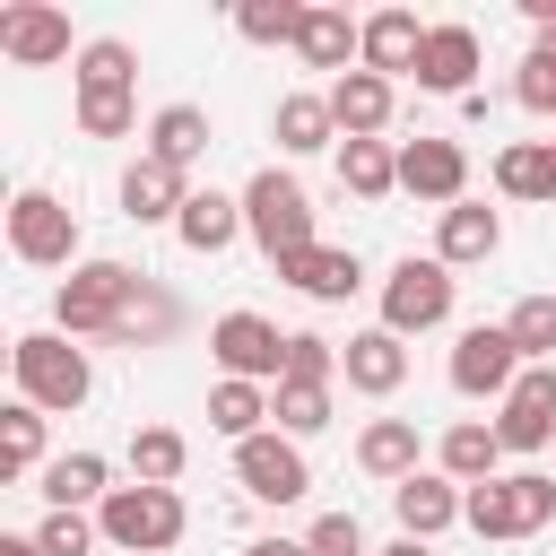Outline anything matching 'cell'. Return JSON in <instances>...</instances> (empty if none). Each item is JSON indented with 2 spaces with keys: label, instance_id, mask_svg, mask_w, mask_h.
<instances>
[{
  "label": "cell",
  "instance_id": "obj_18",
  "mask_svg": "<svg viewBox=\"0 0 556 556\" xmlns=\"http://www.w3.org/2000/svg\"><path fill=\"white\" fill-rule=\"evenodd\" d=\"M434 469H443L452 486L504 478V434H495V417H452V426L434 434Z\"/></svg>",
  "mask_w": 556,
  "mask_h": 556
},
{
  "label": "cell",
  "instance_id": "obj_47",
  "mask_svg": "<svg viewBox=\"0 0 556 556\" xmlns=\"http://www.w3.org/2000/svg\"><path fill=\"white\" fill-rule=\"evenodd\" d=\"M374 556H434L426 539H391V547H374Z\"/></svg>",
  "mask_w": 556,
  "mask_h": 556
},
{
  "label": "cell",
  "instance_id": "obj_5",
  "mask_svg": "<svg viewBox=\"0 0 556 556\" xmlns=\"http://www.w3.org/2000/svg\"><path fill=\"white\" fill-rule=\"evenodd\" d=\"M374 304H382V330H400V339H426V330H443L452 321V304H460V278L426 252H408V261H391L382 269V287H374Z\"/></svg>",
  "mask_w": 556,
  "mask_h": 556
},
{
  "label": "cell",
  "instance_id": "obj_40",
  "mask_svg": "<svg viewBox=\"0 0 556 556\" xmlns=\"http://www.w3.org/2000/svg\"><path fill=\"white\" fill-rule=\"evenodd\" d=\"M130 78H139V52H130L122 35L78 43V87H130Z\"/></svg>",
  "mask_w": 556,
  "mask_h": 556
},
{
  "label": "cell",
  "instance_id": "obj_41",
  "mask_svg": "<svg viewBox=\"0 0 556 556\" xmlns=\"http://www.w3.org/2000/svg\"><path fill=\"white\" fill-rule=\"evenodd\" d=\"M43 556H96L104 547V530H96V513H43L35 530H26Z\"/></svg>",
  "mask_w": 556,
  "mask_h": 556
},
{
  "label": "cell",
  "instance_id": "obj_35",
  "mask_svg": "<svg viewBox=\"0 0 556 556\" xmlns=\"http://www.w3.org/2000/svg\"><path fill=\"white\" fill-rule=\"evenodd\" d=\"M304 9H313V0H235V35H243V43H287V52H295Z\"/></svg>",
  "mask_w": 556,
  "mask_h": 556
},
{
  "label": "cell",
  "instance_id": "obj_16",
  "mask_svg": "<svg viewBox=\"0 0 556 556\" xmlns=\"http://www.w3.org/2000/svg\"><path fill=\"white\" fill-rule=\"evenodd\" d=\"M495 252H504V208L452 200V208L434 217V261H443V269H478V261H495Z\"/></svg>",
  "mask_w": 556,
  "mask_h": 556
},
{
  "label": "cell",
  "instance_id": "obj_29",
  "mask_svg": "<svg viewBox=\"0 0 556 556\" xmlns=\"http://www.w3.org/2000/svg\"><path fill=\"white\" fill-rule=\"evenodd\" d=\"M208 139H217V130H208L200 104H156V113H148V156H165V165H182V174L208 156Z\"/></svg>",
  "mask_w": 556,
  "mask_h": 556
},
{
  "label": "cell",
  "instance_id": "obj_25",
  "mask_svg": "<svg viewBox=\"0 0 556 556\" xmlns=\"http://www.w3.org/2000/svg\"><path fill=\"white\" fill-rule=\"evenodd\" d=\"M278 278L304 295V304H348L356 287H365V261L348 252V243H313V252H295V261H278Z\"/></svg>",
  "mask_w": 556,
  "mask_h": 556
},
{
  "label": "cell",
  "instance_id": "obj_34",
  "mask_svg": "<svg viewBox=\"0 0 556 556\" xmlns=\"http://www.w3.org/2000/svg\"><path fill=\"white\" fill-rule=\"evenodd\" d=\"M330 391H339V382H278V391H269V426L295 434V443L321 434V426H330Z\"/></svg>",
  "mask_w": 556,
  "mask_h": 556
},
{
  "label": "cell",
  "instance_id": "obj_14",
  "mask_svg": "<svg viewBox=\"0 0 556 556\" xmlns=\"http://www.w3.org/2000/svg\"><path fill=\"white\" fill-rule=\"evenodd\" d=\"M182 200H191V174H182V165H165V156H148V148L122 165V217H130V226H174Z\"/></svg>",
  "mask_w": 556,
  "mask_h": 556
},
{
  "label": "cell",
  "instance_id": "obj_46",
  "mask_svg": "<svg viewBox=\"0 0 556 556\" xmlns=\"http://www.w3.org/2000/svg\"><path fill=\"white\" fill-rule=\"evenodd\" d=\"M0 556H43L35 539H17V530H0Z\"/></svg>",
  "mask_w": 556,
  "mask_h": 556
},
{
  "label": "cell",
  "instance_id": "obj_7",
  "mask_svg": "<svg viewBox=\"0 0 556 556\" xmlns=\"http://www.w3.org/2000/svg\"><path fill=\"white\" fill-rule=\"evenodd\" d=\"M208 356H217L226 382H269V391L287 382V330L269 313H252V304H235V313L208 321Z\"/></svg>",
  "mask_w": 556,
  "mask_h": 556
},
{
  "label": "cell",
  "instance_id": "obj_45",
  "mask_svg": "<svg viewBox=\"0 0 556 556\" xmlns=\"http://www.w3.org/2000/svg\"><path fill=\"white\" fill-rule=\"evenodd\" d=\"M243 556H313V547H304V539H252Z\"/></svg>",
  "mask_w": 556,
  "mask_h": 556
},
{
  "label": "cell",
  "instance_id": "obj_19",
  "mask_svg": "<svg viewBox=\"0 0 556 556\" xmlns=\"http://www.w3.org/2000/svg\"><path fill=\"white\" fill-rule=\"evenodd\" d=\"M295 61H304V70H330V78H348V70L365 61V17H348V9L313 0V9H304V35H295Z\"/></svg>",
  "mask_w": 556,
  "mask_h": 556
},
{
  "label": "cell",
  "instance_id": "obj_30",
  "mask_svg": "<svg viewBox=\"0 0 556 556\" xmlns=\"http://www.w3.org/2000/svg\"><path fill=\"white\" fill-rule=\"evenodd\" d=\"M208 426L226 434V443H252V434H269V382H208Z\"/></svg>",
  "mask_w": 556,
  "mask_h": 556
},
{
  "label": "cell",
  "instance_id": "obj_10",
  "mask_svg": "<svg viewBox=\"0 0 556 556\" xmlns=\"http://www.w3.org/2000/svg\"><path fill=\"white\" fill-rule=\"evenodd\" d=\"M400 191H408V200H426V208L469 200V148H460V139H443V130L400 139Z\"/></svg>",
  "mask_w": 556,
  "mask_h": 556
},
{
  "label": "cell",
  "instance_id": "obj_23",
  "mask_svg": "<svg viewBox=\"0 0 556 556\" xmlns=\"http://www.w3.org/2000/svg\"><path fill=\"white\" fill-rule=\"evenodd\" d=\"M460 504H469V486H452L443 469H417L408 486H391V513H400V539H443L452 521H460Z\"/></svg>",
  "mask_w": 556,
  "mask_h": 556
},
{
  "label": "cell",
  "instance_id": "obj_13",
  "mask_svg": "<svg viewBox=\"0 0 556 556\" xmlns=\"http://www.w3.org/2000/svg\"><path fill=\"white\" fill-rule=\"evenodd\" d=\"M0 61H17V70L70 61V17H61L52 0H9V9H0Z\"/></svg>",
  "mask_w": 556,
  "mask_h": 556
},
{
  "label": "cell",
  "instance_id": "obj_21",
  "mask_svg": "<svg viewBox=\"0 0 556 556\" xmlns=\"http://www.w3.org/2000/svg\"><path fill=\"white\" fill-rule=\"evenodd\" d=\"M174 243L182 252H200V261H217V252H235L243 243V191H191L182 200V217H174Z\"/></svg>",
  "mask_w": 556,
  "mask_h": 556
},
{
  "label": "cell",
  "instance_id": "obj_42",
  "mask_svg": "<svg viewBox=\"0 0 556 556\" xmlns=\"http://www.w3.org/2000/svg\"><path fill=\"white\" fill-rule=\"evenodd\" d=\"M287 382H339V348L321 330H287Z\"/></svg>",
  "mask_w": 556,
  "mask_h": 556
},
{
  "label": "cell",
  "instance_id": "obj_6",
  "mask_svg": "<svg viewBox=\"0 0 556 556\" xmlns=\"http://www.w3.org/2000/svg\"><path fill=\"white\" fill-rule=\"evenodd\" d=\"M9 252H17L26 269H78V261H87V235H78V208L26 182V191L9 200Z\"/></svg>",
  "mask_w": 556,
  "mask_h": 556
},
{
  "label": "cell",
  "instance_id": "obj_32",
  "mask_svg": "<svg viewBox=\"0 0 556 556\" xmlns=\"http://www.w3.org/2000/svg\"><path fill=\"white\" fill-rule=\"evenodd\" d=\"M339 182L356 200H391L400 191V148L391 139H339Z\"/></svg>",
  "mask_w": 556,
  "mask_h": 556
},
{
  "label": "cell",
  "instance_id": "obj_26",
  "mask_svg": "<svg viewBox=\"0 0 556 556\" xmlns=\"http://www.w3.org/2000/svg\"><path fill=\"white\" fill-rule=\"evenodd\" d=\"M269 139H278V156H321V148H339L330 96H321V87H295V96H278V113H269Z\"/></svg>",
  "mask_w": 556,
  "mask_h": 556
},
{
  "label": "cell",
  "instance_id": "obj_12",
  "mask_svg": "<svg viewBox=\"0 0 556 556\" xmlns=\"http://www.w3.org/2000/svg\"><path fill=\"white\" fill-rule=\"evenodd\" d=\"M495 434H504V452H547L556 443V365H521V382L504 391V408H495Z\"/></svg>",
  "mask_w": 556,
  "mask_h": 556
},
{
  "label": "cell",
  "instance_id": "obj_1",
  "mask_svg": "<svg viewBox=\"0 0 556 556\" xmlns=\"http://www.w3.org/2000/svg\"><path fill=\"white\" fill-rule=\"evenodd\" d=\"M139 278H148V269H130V261H104V252H87V261H78V269H70V278L52 287V330H61V339H78V348H87V339L104 348V339H113V321L130 313Z\"/></svg>",
  "mask_w": 556,
  "mask_h": 556
},
{
  "label": "cell",
  "instance_id": "obj_24",
  "mask_svg": "<svg viewBox=\"0 0 556 556\" xmlns=\"http://www.w3.org/2000/svg\"><path fill=\"white\" fill-rule=\"evenodd\" d=\"M417 52H426V17L417 9H374L365 17V61L356 70H374V78H417Z\"/></svg>",
  "mask_w": 556,
  "mask_h": 556
},
{
  "label": "cell",
  "instance_id": "obj_38",
  "mask_svg": "<svg viewBox=\"0 0 556 556\" xmlns=\"http://www.w3.org/2000/svg\"><path fill=\"white\" fill-rule=\"evenodd\" d=\"M513 104H521V113H556V26H539V43L521 52V70H513Z\"/></svg>",
  "mask_w": 556,
  "mask_h": 556
},
{
  "label": "cell",
  "instance_id": "obj_17",
  "mask_svg": "<svg viewBox=\"0 0 556 556\" xmlns=\"http://www.w3.org/2000/svg\"><path fill=\"white\" fill-rule=\"evenodd\" d=\"M417 460H426L417 417H365V426H356V469H365L374 486H408Z\"/></svg>",
  "mask_w": 556,
  "mask_h": 556
},
{
  "label": "cell",
  "instance_id": "obj_44",
  "mask_svg": "<svg viewBox=\"0 0 556 556\" xmlns=\"http://www.w3.org/2000/svg\"><path fill=\"white\" fill-rule=\"evenodd\" d=\"M304 547H313V556H374V547H365V521H356V513H321V521L304 530Z\"/></svg>",
  "mask_w": 556,
  "mask_h": 556
},
{
  "label": "cell",
  "instance_id": "obj_9",
  "mask_svg": "<svg viewBox=\"0 0 556 556\" xmlns=\"http://www.w3.org/2000/svg\"><path fill=\"white\" fill-rule=\"evenodd\" d=\"M235 486L252 495V504H304L313 495V460H304V443L295 434H252V443H235Z\"/></svg>",
  "mask_w": 556,
  "mask_h": 556
},
{
  "label": "cell",
  "instance_id": "obj_11",
  "mask_svg": "<svg viewBox=\"0 0 556 556\" xmlns=\"http://www.w3.org/2000/svg\"><path fill=\"white\" fill-rule=\"evenodd\" d=\"M478 61H486L478 26H460V17H434V26H426V52H417V87L460 104V96H478Z\"/></svg>",
  "mask_w": 556,
  "mask_h": 556
},
{
  "label": "cell",
  "instance_id": "obj_4",
  "mask_svg": "<svg viewBox=\"0 0 556 556\" xmlns=\"http://www.w3.org/2000/svg\"><path fill=\"white\" fill-rule=\"evenodd\" d=\"M96 530L113 556H174L191 530V504H182V486H113L96 504Z\"/></svg>",
  "mask_w": 556,
  "mask_h": 556
},
{
  "label": "cell",
  "instance_id": "obj_27",
  "mask_svg": "<svg viewBox=\"0 0 556 556\" xmlns=\"http://www.w3.org/2000/svg\"><path fill=\"white\" fill-rule=\"evenodd\" d=\"M174 330H182V295H174L165 278H139V295H130V313L113 321L104 348H165Z\"/></svg>",
  "mask_w": 556,
  "mask_h": 556
},
{
  "label": "cell",
  "instance_id": "obj_15",
  "mask_svg": "<svg viewBox=\"0 0 556 556\" xmlns=\"http://www.w3.org/2000/svg\"><path fill=\"white\" fill-rule=\"evenodd\" d=\"M339 382L348 391H365V400H391L400 382H408V339L400 330H348V348H339Z\"/></svg>",
  "mask_w": 556,
  "mask_h": 556
},
{
  "label": "cell",
  "instance_id": "obj_2",
  "mask_svg": "<svg viewBox=\"0 0 556 556\" xmlns=\"http://www.w3.org/2000/svg\"><path fill=\"white\" fill-rule=\"evenodd\" d=\"M243 235H252V252H261L269 269L321 243V235H313V191L295 182V165H261V174L243 182Z\"/></svg>",
  "mask_w": 556,
  "mask_h": 556
},
{
  "label": "cell",
  "instance_id": "obj_3",
  "mask_svg": "<svg viewBox=\"0 0 556 556\" xmlns=\"http://www.w3.org/2000/svg\"><path fill=\"white\" fill-rule=\"evenodd\" d=\"M9 374H17V400L43 408V417L87 408V391H96V356H87L78 339H61V330H26V339L9 348Z\"/></svg>",
  "mask_w": 556,
  "mask_h": 556
},
{
  "label": "cell",
  "instance_id": "obj_20",
  "mask_svg": "<svg viewBox=\"0 0 556 556\" xmlns=\"http://www.w3.org/2000/svg\"><path fill=\"white\" fill-rule=\"evenodd\" d=\"M321 96H330L339 139H382V130H391V113H400V87H391V78H374V70H348V78H330Z\"/></svg>",
  "mask_w": 556,
  "mask_h": 556
},
{
  "label": "cell",
  "instance_id": "obj_31",
  "mask_svg": "<svg viewBox=\"0 0 556 556\" xmlns=\"http://www.w3.org/2000/svg\"><path fill=\"white\" fill-rule=\"evenodd\" d=\"M182 469H191L182 426H130V486H174Z\"/></svg>",
  "mask_w": 556,
  "mask_h": 556
},
{
  "label": "cell",
  "instance_id": "obj_36",
  "mask_svg": "<svg viewBox=\"0 0 556 556\" xmlns=\"http://www.w3.org/2000/svg\"><path fill=\"white\" fill-rule=\"evenodd\" d=\"M78 130L87 139H130L139 130V96L130 87H78Z\"/></svg>",
  "mask_w": 556,
  "mask_h": 556
},
{
  "label": "cell",
  "instance_id": "obj_37",
  "mask_svg": "<svg viewBox=\"0 0 556 556\" xmlns=\"http://www.w3.org/2000/svg\"><path fill=\"white\" fill-rule=\"evenodd\" d=\"M504 330H513L521 365H556V295H521V304L504 313Z\"/></svg>",
  "mask_w": 556,
  "mask_h": 556
},
{
  "label": "cell",
  "instance_id": "obj_28",
  "mask_svg": "<svg viewBox=\"0 0 556 556\" xmlns=\"http://www.w3.org/2000/svg\"><path fill=\"white\" fill-rule=\"evenodd\" d=\"M495 191L556 208V139H513V148H495Z\"/></svg>",
  "mask_w": 556,
  "mask_h": 556
},
{
  "label": "cell",
  "instance_id": "obj_22",
  "mask_svg": "<svg viewBox=\"0 0 556 556\" xmlns=\"http://www.w3.org/2000/svg\"><path fill=\"white\" fill-rule=\"evenodd\" d=\"M35 495H43V513H96L113 495V460L104 452H52L43 478H35Z\"/></svg>",
  "mask_w": 556,
  "mask_h": 556
},
{
  "label": "cell",
  "instance_id": "obj_43",
  "mask_svg": "<svg viewBox=\"0 0 556 556\" xmlns=\"http://www.w3.org/2000/svg\"><path fill=\"white\" fill-rule=\"evenodd\" d=\"M504 478H513V504H521V539H539L556 521V478L547 469H504Z\"/></svg>",
  "mask_w": 556,
  "mask_h": 556
},
{
  "label": "cell",
  "instance_id": "obj_8",
  "mask_svg": "<svg viewBox=\"0 0 556 556\" xmlns=\"http://www.w3.org/2000/svg\"><path fill=\"white\" fill-rule=\"evenodd\" d=\"M443 374H452L460 400H495V408H504V391L521 382V348H513L504 321H469V330L452 339V365H443Z\"/></svg>",
  "mask_w": 556,
  "mask_h": 556
},
{
  "label": "cell",
  "instance_id": "obj_39",
  "mask_svg": "<svg viewBox=\"0 0 556 556\" xmlns=\"http://www.w3.org/2000/svg\"><path fill=\"white\" fill-rule=\"evenodd\" d=\"M460 521H469L478 539H521V504H513V478H486V486H469Z\"/></svg>",
  "mask_w": 556,
  "mask_h": 556
},
{
  "label": "cell",
  "instance_id": "obj_33",
  "mask_svg": "<svg viewBox=\"0 0 556 556\" xmlns=\"http://www.w3.org/2000/svg\"><path fill=\"white\" fill-rule=\"evenodd\" d=\"M0 478H43V408H0Z\"/></svg>",
  "mask_w": 556,
  "mask_h": 556
}]
</instances>
